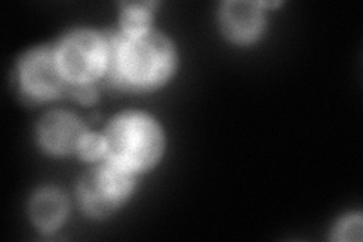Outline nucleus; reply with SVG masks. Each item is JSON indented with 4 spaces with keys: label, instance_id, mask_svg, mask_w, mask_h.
Segmentation results:
<instances>
[{
    "label": "nucleus",
    "instance_id": "nucleus-1",
    "mask_svg": "<svg viewBox=\"0 0 363 242\" xmlns=\"http://www.w3.org/2000/svg\"><path fill=\"white\" fill-rule=\"evenodd\" d=\"M174 53L162 35L155 32L130 33L117 48V68L120 76L138 87L156 85L169 75Z\"/></svg>",
    "mask_w": 363,
    "mask_h": 242
},
{
    "label": "nucleus",
    "instance_id": "nucleus-2",
    "mask_svg": "<svg viewBox=\"0 0 363 242\" xmlns=\"http://www.w3.org/2000/svg\"><path fill=\"white\" fill-rule=\"evenodd\" d=\"M162 136L157 126L140 114L113 121L105 136V150L113 164L138 170L152 165L161 153Z\"/></svg>",
    "mask_w": 363,
    "mask_h": 242
},
{
    "label": "nucleus",
    "instance_id": "nucleus-3",
    "mask_svg": "<svg viewBox=\"0 0 363 242\" xmlns=\"http://www.w3.org/2000/svg\"><path fill=\"white\" fill-rule=\"evenodd\" d=\"M132 180L120 165H101L89 170L82 179L81 202L93 215H106L124 200Z\"/></svg>",
    "mask_w": 363,
    "mask_h": 242
},
{
    "label": "nucleus",
    "instance_id": "nucleus-4",
    "mask_svg": "<svg viewBox=\"0 0 363 242\" xmlns=\"http://www.w3.org/2000/svg\"><path fill=\"white\" fill-rule=\"evenodd\" d=\"M108 50L93 32H77L68 37L60 49L58 61L65 77L76 82H89L105 70Z\"/></svg>",
    "mask_w": 363,
    "mask_h": 242
},
{
    "label": "nucleus",
    "instance_id": "nucleus-5",
    "mask_svg": "<svg viewBox=\"0 0 363 242\" xmlns=\"http://www.w3.org/2000/svg\"><path fill=\"white\" fill-rule=\"evenodd\" d=\"M23 85L38 99L53 97L64 87V73L52 50L41 49L26 56L21 65Z\"/></svg>",
    "mask_w": 363,
    "mask_h": 242
},
{
    "label": "nucleus",
    "instance_id": "nucleus-6",
    "mask_svg": "<svg viewBox=\"0 0 363 242\" xmlns=\"http://www.w3.org/2000/svg\"><path fill=\"white\" fill-rule=\"evenodd\" d=\"M84 136L82 124L65 112L49 114L41 124V140L53 152H70L81 145Z\"/></svg>",
    "mask_w": 363,
    "mask_h": 242
},
{
    "label": "nucleus",
    "instance_id": "nucleus-7",
    "mask_svg": "<svg viewBox=\"0 0 363 242\" xmlns=\"http://www.w3.org/2000/svg\"><path fill=\"white\" fill-rule=\"evenodd\" d=\"M223 23L230 37L250 40L262 28V14L257 4L229 2L223 9Z\"/></svg>",
    "mask_w": 363,
    "mask_h": 242
},
{
    "label": "nucleus",
    "instance_id": "nucleus-8",
    "mask_svg": "<svg viewBox=\"0 0 363 242\" xmlns=\"http://www.w3.org/2000/svg\"><path fill=\"white\" fill-rule=\"evenodd\" d=\"M67 203L64 195L55 189H45L40 192L32 202V218L38 227L52 230L58 226L65 216Z\"/></svg>",
    "mask_w": 363,
    "mask_h": 242
},
{
    "label": "nucleus",
    "instance_id": "nucleus-9",
    "mask_svg": "<svg viewBox=\"0 0 363 242\" xmlns=\"http://www.w3.org/2000/svg\"><path fill=\"white\" fill-rule=\"evenodd\" d=\"M149 5L136 4V5H126L123 14V25L126 31L130 33H140L145 31L147 21H149Z\"/></svg>",
    "mask_w": 363,
    "mask_h": 242
},
{
    "label": "nucleus",
    "instance_id": "nucleus-10",
    "mask_svg": "<svg viewBox=\"0 0 363 242\" xmlns=\"http://www.w3.org/2000/svg\"><path fill=\"white\" fill-rule=\"evenodd\" d=\"M105 150V140L97 135H85L81 143V152L84 158L93 159L101 155Z\"/></svg>",
    "mask_w": 363,
    "mask_h": 242
},
{
    "label": "nucleus",
    "instance_id": "nucleus-11",
    "mask_svg": "<svg viewBox=\"0 0 363 242\" xmlns=\"http://www.w3.org/2000/svg\"><path fill=\"white\" fill-rule=\"evenodd\" d=\"M362 236V223L360 218H348L337 229V239L344 241H359Z\"/></svg>",
    "mask_w": 363,
    "mask_h": 242
}]
</instances>
